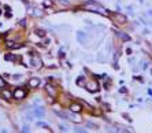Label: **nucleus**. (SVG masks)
<instances>
[{
  "instance_id": "7ed1b4c3",
  "label": "nucleus",
  "mask_w": 152,
  "mask_h": 133,
  "mask_svg": "<svg viewBox=\"0 0 152 133\" xmlns=\"http://www.w3.org/2000/svg\"><path fill=\"white\" fill-rule=\"evenodd\" d=\"M87 39H88V36L85 32L80 30V32H77V40H78V43H81V44H85L87 43Z\"/></svg>"
},
{
  "instance_id": "72a5a7b5",
  "label": "nucleus",
  "mask_w": 152,
  "mask_h": 133,
  "mask_svg": "<svg viewBox=\"0 0 152 133\" xmlns=\"http://www.w3.org/2000/svg\"><path fill=\"white\" fill-rule=\"evenodd\" d=\"M0 15H1V10H0Z\"/></svg>"
},
{
  "instance_id": "ddd939ff",
  "label": "nucleus",
  "mask_w": 152,
  "mask_h": 133,
  "mask_svg": "<svg viewBox=\"0 0 152 133\" xmlns=\"http://www.w3.org/2000/svg\"><path fill=\"white\" fill-rule=\"evenodd\" d=\"M85 84H87V81H85V77H84V76L77 78V85H78V87H85Z\"/></svg>"
},
{
  "instance_id": "423d86ee",
  "label": "nucleus",
  "mask_w": 152,
  "mask_h": 133,
  "mask_svg": "<svg viewBox=\"0 0 152 133\" xmlns=\"http://www.w3.org/2000/svg\"><path fill=\"white\" fill-rule=\"evenodd\" d=\"M70 111L71 112H81L82 111V106L80 103H73V104H70Z\"/></svg>"
},
{
  "instance_id": "6e6552de",
  "label": "nucleus",
  "mask_w": 152,
  "mask_h": 133,
  "mask_svg": "<svg viewBox=\"0 0 152 133\" xmlns=\"http://www.w3.org/2000/svg\"><path fill=\"white\" fill-rule=\"evenodd\" d=\"M112 18H114L117 22H119V23H123V22H126V17L122 14H118V12H115V14H112Z\"/></svg>"
},
{
  "instance_id": "20e7f679",
  "label": "nucleus",
  "mask_w": 152,
  "mask_h": 133,
  "mask_svg": "<svg viewBox=\"0 0 152 133\" xmlns=\"http://www.w3.org/2000/svg\"><path fill=\"white\" fill-rule=\"evenodd\" d=\"M45 91H47V93H48L51 98H56V89L54 88V85L47 84L45 85Z\"/></svg>"
},
{
  "instance_id": "9b49d317",
  "label": "nucleus",
  "mask_w": 152,
  "mask_h": 133,
  "mask_svg": "<svg viewBox=\"0 0 152 133\" xmlns=\"http://www.w3.org/2000/svg\"><path fill=\"white\" fill-rule=\"evenodd\" d=\"M0 96H3L4 99H11V96H12V93H11L10 91H7V89H4V88H3V91L0 92Z\"/></svg>"
},
{
  "instance_id": "2eb2a0df",
  "label": "nucleus",
  "mask_w": 152,
  "mask_h": 133,
  "mask_svg": "<svg viewBox=\"0 0 152 133\" xmlns=\"http://www.w3.org/2000/svg\"><path fill=\"white\" fill-rule=\"evenodd\" d=\"M7 47L8 48H21L22 44H15V43H12V41H7Z\"/></svg>"
},
{
  "instance_id": "1a4fd4ad",
  "label": "nucleus",
  "mask_w": 152,
  "mask_h": 133,
  "mask_svg": "<svg viewBox=\"0 0 152 133\" xmlns=\"http://www.w3.org/2000/svg\"><path fill=\"white\" fill-rule=\"evenodd\" d=\"M30 63H32V65H33V66H34V67H37V69H38V67H41V65H43L41 59H40V58H34V56L32 58Z\"/></svg>"
},
{
  "instance_id": "bb28decb",
  "label": "nucleus",
  "mask_w": 152,
  "mask_h": 133,
  "mask_svg": "<svg viewBox=\"0 0 152 133\" xmlns=\"http://www.w3.org/2000/svg\"><path fill=\"white\" fill-rule=\"evenodd\" d=\"M140 21H141V22H142V23H144V25H151V22H149V21H144L142 18H140Z\"/></svg>"
},
{
  "instance_id": "c85d7f7f",
  "label": "nucleus",
  "mask_w": 152,
  "mask_h": 133,
  "mask_svg": "<svg viewBox=\"0 0 152 133\" xmlns=\"http://www.w3.org/2000/svg\"><path fill=\"white\" fill-rule=\"evenodd\" d=\"M123 118H126V119H128V121H131V119H130V117H129L128 114H123Z\"/></svg>"
},
{
  "instance_id": "f03ea898",
  "label": "nucleus",
  "mask_w": 152,
  "mask_h": 133,
  "mask_svg": "<svg viewBox=\"0 0 152 133\" xmlns=\"http://www.w3.org/2000/svg\"><path fill=\"white\" fill-rule=\"evenodd\" d=\"M85 88L89 92H97L99 91V84H97V81H89V82L85 84Z\"/></svg>"
},
{
  "instance_id": "cd10ccee",
  "label": "nucleus",
  "mask_w": 152,
  "mask_h": 133,
  "mask_svg": "<svg viewBox=\"0 0 152 133\" xmlns=\"http://www.w3.org/2000/svg\"><path fill=\"white\" fill-rule=\"evenodd\" d=\"M119 92H121V93H126V92H128V89H126V88H121V89H119Z\"/></svg>"
},
{
  "instance_id": "f8f14e48",
  "label": "nucleus",
  "mask_w": 152,
  "mask_h": 133,
  "mask_svg": "<svg viewBox=\"0 0 152 133\" xmlns=\"http://www.w3.org/2000/svg\"><path fill=\"white\" fill-rule=\"evenodd\" d=\"M4 59H6V60H12V62H15V60H21V58H18V56H15V55H11V54H7V55L4 56Z\"/></svg>"
},
{
  "instance_id": "a211bd4d",
  "label": "nucleus",
  "mask_w": 152,
  "mask_h": 133,
  "mask_svg": "<svg viewBox=\"0 0 152 133\" xmlns=\"http://www.w3.org/2000/svg\"><path fill=\"white\" fill-rule=\"evenodd\" d=\"M58 129L60 130V132H67V128H66L65 125H62V123H59L58 125Z\"/></svg>"
},
{
  "instance_id": "6ab92c4d",
  "label": "nucleus",
  "mask_w": 152,
  "mask_h": 133,
  "mask_svg": "<svg viewBox=\"0 0 152 133\" xmlns=\"http://www.w3.org/2000/svg\"><path fill=\"white\" fill-rule=\"evenodd\" d=\"M3 88H6V81L0 77V89H3Z\"/></svg>"
},
{
  "instance_id": "412c9836",
  "label": "nucleus",
  "mask_w": 152,
  "mask_h": 133,
  "mask_svg": "<svg viewBox=\"0 0 152 133\" xmlns=\"http://www.w3.org/2000/svg\"><path fill=\"white\" fill-rule=\"evenodd\" d=\"M101 54H103V52H99V56H97V60H100V62H104V59H106V58H104V55H101Z\"/></svg>"
},
{
  "instance_id": "7c9ffc66",
  "label": "nucleus",
  "mask_w": 152,
  "mask_h": 133,
  "mask_svg": "<svg viewBox=\"0 0 152 133\" xmlns=\"http://www.w3.org/2000/svg\"><path fill=\"white\" fill-rule=\"evenodd\" d=\"M126 52H128V55H131V49L128 48V49H126Z\"/></svg>"
},
{
  "instance_id": "393cba45",
  "label": "nucleus",
  "mask_w": 152,
  "mask_h": 133,
  "mask_svg": "<svg viewBox=\"0 0 152 133\" xmlns=\"http://www.w3.org/2000/svg\"><path fill=\"white\" fill-rule=\"evenodd\" d=\"M29 130H30V128H29V126H23L21 132H29Z\"/></svg>"
},
{
  "instance_id": "2f4dec72",
  "label": "nucleus",
  "mask_w": 152,
  "mask_h": 133,
  "mask_svg": "<svg viewBox=\"0 0 152 133\" xmlns=\"http://www.w3.org/2000/svg\"><path fill=\"white\" fill-rule=\"evenodd\" d=\"M148 15H151V17H152V10H148Z\"/></svg>"
},
{
  "instance_id": "aec40b11",
  "label": "nucleus",
  "mask_w": 152,
  "mask_h": 133,
  "mask_svg": "<svg viewBox=\"0 0 152 133\" xmlns=\"http://www.w3.org/2000/svg\"><path fill=\"white\" fill-rule=\"evenodd\" d=\"M87 126H88V128H93V129H97V125H96V123H92V122H87Z\"/></svg>"
},
{
  "instance_id": "b1692460",
  "label": "nucleus",
  "mask_w": 152,
  "mask_h": 133,
  "mask_svg": "<svg viewBox=\"0 0 152 133\" xmlns=\"http://www.w3.org/2000/svg\"><path fill=\"white\" fill-rule=\"evenodd\" d=\"M12 78H14V80H21L22 76H21V74H14V76H12Z\"/></svg>"
},
{
  "instance_id": "5701e85b",
  "label": "nucleus",
  "mask_w": 152,
  "mask_h": 133,
  "mask_svg": "<svg viewBox=\"0 0 152 133\" xmlns=\"http://www.w3.org/2000/svg\"><path fill=\"white\" fill-rule=\"evenodd\" d=\"M74 130H76L77 133H80V132H81V133H85V132H87V130L84 129V128H76Z\"/></svg>"
},
{
  "instance_id": "4be33fe9",
  "label": "nucleus",
  "mask_w": 152,
  "mask_h": 133,
  "mask_svg": "<svg viewBox=\"0 0 152 133\" xmlns=\"http://www.w3.org/2000/svg\"><path fill=\"white\" fill-rule=\"evenodd\" d=\"M44 6H45V7H51L52 1H51V0H44Z\"/></svg>"
},
{
  "instance_id": "4468645a",
  "label": "nucleus",
  "mask_w": 152,
  "mask_h": 133,
  "mask_svg": "<svg viewBox=\"0 0 152 133\" xmlns=\"http://www.w3.org/2000/svg\"><path fill=\"white\" fill-rule=\"evenodd\" d=\"M55 114L58 117H60V118H63V119H69V114H66V112H63V111H58V110H55Z\"/></svg>"
},
{
  "instance_id": "c756f323",
  "label": "nucleus",
  "mask_w": 152,
  "mask_h": 133,
  "mask_svg": "<svg viewBox=\"0 0 152 133\" xmlns=\"http://www.w3.org/2000/svg\"><path fill=\"white\" fill-rule=\"evenodd\" d=\"M128 11H129V12H130V14H133V8H131L130 6H129V7H128Z\"/></svg>"
},
{
  "instance_id": "f257e3e1",
  "label": "nucleus",
  "mask_w": 152,
  "mask_h": 133,
  "mask_svg": "<svg viewBox=\"0 0 152 133\" xmlns=\"http://www.w3.org/2000/svg\"><path fill=\"white\" fill-rule=\"evenodd\" d=\"M26 95H28V91L23 89V88H17V89L12 92V96H14L15 99H18V100L25 99V98H26Z\"/></svg>"
},
{
  "instance_id": "39448f33",
  "label": "nucleus",
  "mask_w": 152,
  "mask_h": 133,
  "mask_svg": "<svg viewBox=\"0 0 152 133\" xmlns=\"http://www.w3.org/2000/svg\"><path fill=\"white\" fill-rule=\"evenodd\" d=\"M33 115L37 117V118H43V117L45 115V111L43 107H36V109H33Z\"/></svg>"
},
{
  "instance_id": "a878e982",
  "label": "nucleus",
  "mask_w": 152,
  "mask_h": 133,
  "mask_svg": "<svg viewBox=\"0 0 152 133\" xmlns=\"http://www.w3.org/2000/svg\"><path fill=\"white\" fill-rule=\"evenodd\" d=\"M37 126H44V128H48V125L44 122H37Z\"/></svg>"
},
{
  "instance_id": "0eeeda50",
  "label": "nucleus",
  "mask_w": 152,
  "mask_h": 133,
  "mask_svg": "<svg viewBox=\"0 0 152 133\" xmlns=\"http://www.w3.org/2000/svg\"><path fill=\"white\" fill-rule=\"evenodd\" d=\"M38 85H40V78L32 77L30 80H29V87H30V88H37Z\"/></svg>"
},
{
  "instance_id": "9d476101",
  "label": "nucleus",
  "mask_w": 152,
  "mask_h": 133,
  "mask_svg": "<svg viewBox=\"0 0 152 133\" xmlns=\"http://www.w3.org/2000/svg\"><path fill=\"white\" fill-rule=\"evenodd\" d=\"M115 32V33H117V34L118 36H119V37H121V39L122 40H123V41H130V36H129V34H126V33H121V32H118V30H114Z\"/></svg>"
},
{
  "instance_id": "473e14b6",
  "label": "nucleus",
  "mask_w": 152,
  "mask_h": 133,
  "mask_svg": "<svg viewBox=\"0 0 152 133\" xmlns=\"http://www.w3.org/2000/svg\"><path fill=\"white\" fill-rule=\"evenodd\" d=\"M138 1H140V3H144V0H138Z\"/></svg>"
},
{
  "instance_id": "dca6fc26",
  "label": "nucleus",
  "mask_w": 152,
  "mask_h": 133,
  "mask_svg": "<svg viewBox=\"0 0 152 133\" xmlns=\"http://www.w3.org/2000/svg\"><path fill=\"white\" fill-rule=\"evenodd\" d=\"M34 33H36V36H38V37H45V30H43V29H36L34 30Z\"/></svg>"
},
{
  "instance_id": "f3484780",
  "label": "nucleus",
  "mask_w": 152,
  "mask_h": 133,
  "mask_svg": "<svg viewBox=\"0 0 152 133\" xmlns=\"http://www.w3.org/2000/svg\"><path fill=\"white\" fill-rule=\"evenodd\" d=\"M69 118H70V121H73V122H78V121H80L74 114H71V111H70V114H69Z\"/></svg>"
}]
</instances>
